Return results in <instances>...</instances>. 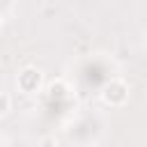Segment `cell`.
Returning a JSON list of instances; mask_svg holds the SVG:
<instances>
[{
  "mask_svg": "<svg viewBox=\"0 0 147 147\" xmlns=\"http://www.w3.org/2000/svg\"><path fill=\"white\" fill-rule=\"evenodd\" d=\"M7 108H9V99H7L5 94H0V115L7 113Z\"/></svg>",
  "mask_w": 147,
  "mask_h": 147,
  "instance_id": "cell-1",
  "label": "cell"
}]
</instances>
